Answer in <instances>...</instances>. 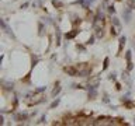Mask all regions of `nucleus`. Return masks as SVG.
<instances>
[{
	"instance_id": "nucleus-15",
	"label": "nucleus",
	"mask_w": 135,
	"mask_h": 126,
	"mask_svg": "<svg viewBox=\"0 0 135 126\" xmlns=\"http://www.w3.org/2000/svg\"><path fill=\"white\" fill-rule=\"evenodd\" d=\"M77 32H79V31H77V29H75L73 32H69V34L65 35V38H66V39H72V38H75L77 35Z\"/></svg>"
},
{
	"instance_id": "nucleus-1",
	"label": "nucleus",
	"mask_w": 135,
	"mask_h": 126,
	"mask_svg": "<svg viewBox=\"0 0 135 126\" xmlns=\"http://www.w3.org/2000/svg\"><path fill=\"white\" fill-rule=\"evenodd\" d=\"M0 27H2V29L4 31V34H6V35H8V37H10L11 39H14V41H16V35H14L13 29H11L10 27L7 25V23H6V21L3 20V18L0 20Z\"/></svg>"
},
{
	"instance_id": "nucleus-26",
	"label": "nucleus",
	"mask_w": 135,
	"mask_h": 126,
	"mask_svg": "<svg viewBox=\"0 0 135 126\" xmlns=\"http://www.w3.org/2000/svg\"><path fill=\"white\" fill-rule=\"evenodd\" d=\"M45 121H47V116H45V115H42V116H41V119H40V122H38V123H44Z\"/></svg>"
},
{
	"instance_id": "nucleus-30",
	"label": "nucleus",
	"mask_w": 135,
	"mask_h": 126,
	"mask_svg": "<svg viewBox=\"0 0 135 126\" xmlns=\"http://www.w3.org/2000/svg\"><path fill=\"white\" fill-rule=\"evenodd\" d=\"M134 123H135V119H134Z\"/></svg>"
},
{
	"instance_id": "nucleus-17",
	"label": "nucleus",
	"mask_w": 135,
	"mask_h": 126,
	"mask_svg": "<svg viewBox=\"0 0 135 126\" xmlns=\"http://www.w3.org/2000/svg\"><path fill=\"white\" fill-rule=\"evenodd\" d=\"M107 79H109L110 81H115V80H117V73H115V71H111V73L109 74V77H107Z\"/></svg>"
},
{
	"instance_id": "nucleus-21",
	"label": "nucleus",
	"mask_w": 135,
	"mask_h": 126,
	"mask_svg": "<svg viewBox=\"0 0 135 126\" xmlns=\"http://www.w3.org/2000/svg\"><path fill=\"white\" fill-rule=\"evenodd\" d=\"M76 49L80 50V52H83V53H86V46H85V45H79V44H77L76 45Z\"/></svg>"
},
{
	"instance_id": "nucleus-24",
	"label": "nucleus",
	"mask_w": 135,
	"mask_h": 126,
	"mask_svg": "<svg viewBox=\"0 0 135 126\" xmlns=\"http://www.w3.org/2000/svg\"><path fill=\"white\" fill-rule=\"evenodd\" d=\"M127 70L128 71H131V70H132V69H134V65H132V62H127Z\"/></svg>"
},
{
	"instance_id": "nucleus-11",
	"label": "nucleus",
	"mask_w": 135,
	"mask_h": 126,
	"mask_svg": "<svg viewBox=\"0 0 135 126\" xmlns=\"http://www.w3.org/2000/svg\"><path fill=\"white\" fill-rule=\"evenodd\" d=\"M111 23H113V25H114V27H117V28H121V21H120V18H118V17L113 16Z\"/></svg>"
},
{
	"instance_id": "nucleus-6",
	"label": "nucleus",
	"mask_w": 135,
	"mask_h": 126,
	"mask_svg": "<svg viewBox=\"0 0 135 126\" xmlns=\"http://www.w3.org/2000/svg\"><path fill=\"white\" fill-rule=\"evenodd\" d=\"M64 70H65V73H68L69 76H72V77H75V76L79 74V70H77L76 67H72V66H66Z\"/></svg>"
},
{
	"instance_id": "nucleus-27",
	"label": "nucleus",
	"mask_w": 135,
	"mask_h": 126,
	"mask_svg": "<svg viewBox=\"0 0 135 126\" xmlns=\"http://www.w3.org/2000/svg\"><path fill=\"white\" fill-rule=\"evenodd\" d=\"M28 4H30L28 2H27V3H24V4H21V8H25V7H28Z\"/></svg>"
},
{
	"instance_id": "nucleus-10",
	"label": "nucleus",
	"mask_w": 135,
	"mask_h": 126,
	"mask_svg": "<svg viewBox=\"0 0 135 126\" xmlns=\"http://www.w3.org/2000/svg\"><path fill=\"white\" fill-rule=\"evenodd\" d=\"M44 31H45V23L44 21H38V34L44 35Z\"/></svg>"
},
{
	"instance_id": "nucleus-5",
	"label": "nucleus",
	"mask_w": 135,
	"mask_h": 126,
	"mask_svg": "<svg viewBox=\"0 0 135 126\" xmlns=\"http://www.w3.org/2000/svg\"><path fill=\"white\" fill-rule=\"evenodd\" d=\"M30 113H27V112H19L17 115H14V119L16 121H20V122H24V121H28V118H30Z\"/></svg>"
},
{
	"instance_id": "nucleus-23",
	"label": "nucleus",
	"mask_w": 135,
	"mask_h": 126,
	"mask_svg": "<svg viewBox=\"0 0 135 126\" xmlns=\"http://www.w3.org/2000/svg\"><path fill=\"white\" fill-rule=\"evenodd\" d=\"M109 63H110V59L106 58V59H104V62H103V70H106V69L109 67Z\"/></svg>"
},
{
	"instance_id": "nucleus-29",
	"label": "nucleus",
	"mask_w": 135,
	"mask_h": 126,
	"mask_svg": "<svg viewBox=\"0 0 135 126\" xmlns=\"http://www.w3.org/2000/svg\"><path fill=\"white\" fill-rule=\"evenodd\" d=\"M3 123H4V118H3V115H2L0 116V125H3Z\"/></svg>"
},
{
	"instance_id": "nucleus-8",
	"label": "nucleus",
	"mask_w": 135,
	"mask_h": 126,
	"mask_svg": "<svg viewBox=\"0 0 135 126\" xmlns=\"http://www.w3.org/2000/svg\"><path fill=\"white\" fill-rule=\"evenodd\" d=\"M125 42H127V37H125V35H120V46H118V53H121L122 46L125 45Z\"/></svg>"
},
{
	"instance_id": "nucleus-22",
	"label": "nucleus",
	"mask_w": 135,
	"mask_h": 126,
	"mask_svg": "<svg viewBox=\"0 0 135 126\" xmlns=\"http://www.w3.org/2000/svg\"><path fill=\"white\" fill-rule=\"evenodd\" d=\"M101 101H103L104 104H110V98H109V95H107L106 92L103 94V98H101Z\"/></svg>"
},
{
	"instance_id": "nucleus-2",
	"label": "nucleus",
	"mask_w": 135,
	"mask_h": 126,
	"mask_svg": "<svg viewBox=\"0 0 135 126\" xmlns=\"http://www.w3.org/2000/svg\"><path fill=\"white\" fill-rule=\"evenodd\" d=\"M132 11L134 10H131V8L127 7V6H125V8L122 10V18H124L125 24H130L131 23V20H132Z\"/></svg>"
},
{
	"instance_id": "nucleus-12",
	"label": "nucleus",
	"mask_w": 135,
	"mask_h": 126,
	"mask_svg": "<svg viewBox=\"0 0 135 126\" xmlns=\"http://www.w3.org/2000/svg\"><path fill=\"white\" fill-rule=\"evenodd\" d=\"M59 104H61V98L58 97V98H55V100L52 101V104L49 105V109H53V108H56V107H58Z\"/></svg>"
},
{
	"instance_id": "nucleus-3",
	"label": "nucleus",
	"mask_w": 135,
	"mask_h": 126,
	"mask_svg": "<svg viewBox=\"0 0 135 126\" xmlns=\"http://www.w3.org/2000/svg\"><path fill=\"white\" fill-rule=\"evenodd\" d=\"M97 88L98 87L97 86H94V84H89V87H87V97H89V100H94L96 97H97Z\"/></svg>"
},
{
	"instance_id": "nucleus-4",
	"label": "nucleus",
	"mask_w": 135,
	"mask_h": 126,
	"mask_svg": "<svg viewBox=\"0 0 135 126\" xmlns=\"http://www.w3.org/2000/svg\"><path fill=\"white\" fill-rule=\"evenodd\" d=\"M121 80H122V81H124V83L128 86V88H131V87H132V80H131L130 71H128L127 69H125V70L121 73Z\"/></svg>"
},
{
	"instance_id": "nucleus-13",
	"label": "nucleus",
	"mask_w": 135,
	"mask_h": 126,
	"mask_svg": "<svg viewBox=\"0 0 135 126\" xmlns=\"http://www.w3.org/2000/svg\"><path fill=\"white\" fill-rule=\"evenodd\" d=\"M125 6L130 7L131 10H135V0H125Z\"/></svg>"
},
{
	"instance_id": "nucleus-20",
	"label": "nucleus",
	"mask_w": 135,
	"mask_h": 126,
	"mask_svg": "<svg viewBox=\"0 0 135 126\" xmlns=\"http://www.w3.org/2000/svg\"><path fill=\"white\" fill-rule=\"evenodd\" d=\"M107 11H109V14H115V7H114V4H110L109 7H107Z\"/></svg>"
},
{
	"instance_id": "nucleus-9",
	"label": "nucleus",
	"mask_w": 135,
	"mask_h": 126,
	"mask_svg": "<svg viewBox=\"0 0 135 126\" xmlns=\"http://www.w3.org/2000/svg\"><path fill=\"white\" fill-rule=\"evenodd\" d=\"M62 91V87H59V83H56V86H55V88L52 90V92H51V95L52 97H56V95L59 94V92Z\"/></svg>"
},
{
	"instance_id": "nucleus-28",
	"label": "nucleus",
	"mask_w": 135,
	"mask_h": 126,
	"mask_svg": "<svg viewBox=\"0 0 135 126\" xmlns=\"http://www.w3.org/2000/svg\"><path fill=\"white\" fill-rule=\"evenodd\" d=\"M115 88H117V90H121V84H120V83H115Z\"/></svg>"
},
{
	"instance_id": "nucleus-18",
	"label": "nucleus",
	"mask_w": 135,
	"mask_h": 126,
	"mask_svg": "<svg viewBox=\"0 0 135 126\" xmlns=\"http://www.w3.org/2000/svg\"><path fill=\"white\" fill-rule=\"evenodd\" d=\"M115 28H117V27H114V25L111 27V28H110V34H111V35H113V37H117V35H118V34H120V32H118V31H117V29H115Z\"/></svg>"
},
{
	"instance_id": "nucleus-19",
	"label": "nucleus",
	"mask_w": 135,
	"mask_h": 126,
	"mask_svg": "<svg viewBox=\"0 0 135 126\" xmlns=\"http://www.w3.org/2000/svg\"><path fill=\"white\" fill-rule=\"evenodd\" d=\"M131 58H132V52H131V50H127V52H125V60L131 62Z\"/></svg>"
},
{
	"instance_id": "nucleus-7",
	"label": "nucleus",
	"mask_w": 135,
	"mask_h": 126,
	"mask_svg": "<svg viewBox=\"0 0 135 126\" xmlns=\"http://www.w3.org/2000/svg\"><path fill=\"white\" fill-rule=\"evenodd\" d=\"M61 41H62V31H61L59 27L55 25V44L59 46V45H61Z\"/></svg>"
},
{
	"instance_id": "nucleus-25",
	"label": "nucleus",
	"mask_w": 135,
	"mask_h": 126,
	"mask_svg": "<svg viewBox=\"0 0 135 126\" xmlns=\"http://www.w3.org/2000/svg\"><path fill=\"white\" fill-rule=\"evenodd\" d=\"M45 90H47V87H41V88H37L34 92H42V91H45Z\"/></svg>"
},
{
	"instance_id": "nucleus-16",
	"label": "nucleus",
	"mask_w": 135,
	"mask_h": 126,
	"mask_svg": "<svg viewBox=\"0 0 135 126\" xmlns=\"http://www.w3.org/2000/svg\"><path fill=\"white\" fill-rule=\"evenodd\" d=\"M52 4L55 6L56 8H62V7H64V3L59 2V0H52Z\"/></svg>"
},
{
	"instance_id": "nucleus-14",
	"label": "nucleus",
	"mask_w": 135,
	"mask_h": 126,
	"mask_svg": "<svg viewBox=\"0 0 135 126\" xmlns=\"http://www.w3.org/2000/svg\"><path fill=\"white\" fill-rule=\"evenodd\" d=\"M96 38H97V37H96V34H93V35H90V38H89V39H87V42H86V45H94L96 44Z\"/></svg>"
}]
</instances>
